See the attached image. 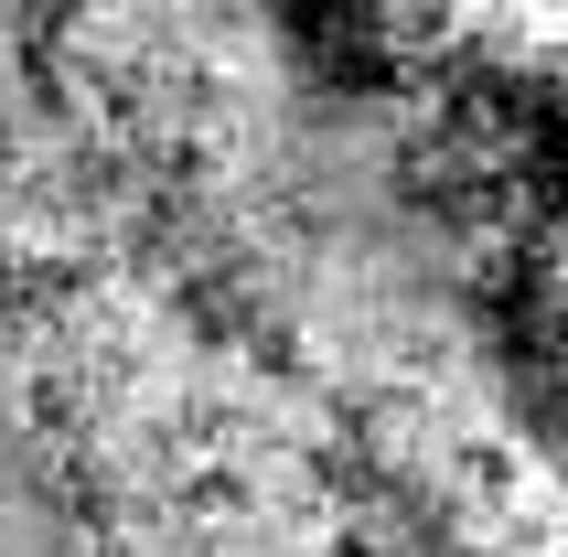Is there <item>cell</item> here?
<instances>
[{"label": "cell", "instance_id": "1", "mask_svg": "<svg viewBox=\"0 0 568 557\" xmlns=\"http://www.w3.org/2000/svg\"><path fill=\"white\" fill-rule=\"evenodd\" d=\"M0 557H54V526L32 504V472H22V429L0 407Z\"/></svg>", "mask_w": 568, "mask_h": 557}]
</instances>
